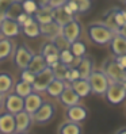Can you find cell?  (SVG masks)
<instances>
[{"instance_id": "5b68a950", "label": "cell", "mask_w": 126, "mask_h": 134, "mask_svg": "<svg viewBox=\"0 0 126 134\" xmlns=\"http://www.w3.org/2000/svg\"><path fill=\"white\" fill-rule=\"evenodd\" d=\"M105 98L110 104L118 106L126 99V88L122 83H110L108 88L105 93Z\"/></svg>"}, {"instance_id": "44dd1931", "label": "cell", "mask_w": 126, "mask_h": 134, "mask_svg": "<svg viewBox=\"0 0 126 134\" xmlns=\"http://www.w3.org/2000/svg\"><path fill=\"white\" fill-rule=\"evenodd\" d=\"M57 134H83V129L80 123H76L72 121H65L62 122L58 129H57Z\"/></svg>"}, {"instance_id": "2e32d148", "label": "cell", "mask_w": 126, "mask_h": 134, "mask_svg": "<svg viewBox=\"0 0 126 134\" xmlns=\"http://www.w3.org/2000/svg\"><path fill=\"white\" fill-rule=\"evenodd\" d=\"M22 33L25 34L27 38H37V37L41 35V31H39V23L34 19L33 15H30L29 19L23 23Z\"/></svg>"}, {"instance_id": "7c38bea8", "label": "cell", "mask_w": 126, "mask_h": 134, "mask_svg": "<svg viewBox=\"0 0 126 134\" xmlns=\"http://www.w3.org/2000/svg\"><path fill=\"white\" fill-rule=\"evenodd\" d=\"M80 99H81V98L73 91V88L70 87L69 83H67L64 91H62V93L58 96L60 103L64 106V107H70V106L79 104V103H80Z\"/></svg>"}, {"instance_id": "603a6c76", "label": "cell", "mask_w": 126, "mask_h": 134, "mask_svg": "<svg viewBox=\"0 0 126 134\" xmlns=\"http://www.w3.org/2000/svg\"><path fill=\"white\" fill-rule=\"evenodd\" d=\"M48 66L46 65V61H45V57L42 56V54H34L33 58H31V61L29 62L27 65V69L31 70L34 75L42 72V70Z\"/></svg>"}, {"instance_id": "1f68e13d", "label": "cell", "mask_w": 126, "mask_h": 134, "mask_svg": "<svg viewBox=\"0 0 126 134\" xmlns=\"http://www.w3.org/2000/svg\"><path fill=\"white\" fill-rule=\"evenodd\" d=\"M53 69V73H54V77L56 79H60V80H64L65 81V79H67V73H68V70H69V66L65 65V64H61V62H58V64L52 68Z\"/></svg>"}, {"instance_id": "b9f144b4", "label": "cell", "mask_w": 126, "mask_h": 134, "mask_svg": "<svg viewBox=\"0 0 126 134\" xmlns=\"http://www.w3.org/2000/svg\"><path fill=\"white\" fill-rule=\"evenodd\" d=\"M45 61H46V65H48V66L54 68L60 62V57H58V54H52V56L45 57Z\"/></svg>"}, {"instance_id": "7bdbcfd3", "label": "cell", "mask_w": 126, "mask_h": 134, "mask_svg": "<svg viewBox=\"0 0 126 134\" xmlns=\"http://www.w3.org/2000/svg\"><path fill=\"white\" fill-rule=\"evenodd\" d=\"M64 8H65L69 14H72V15L79 14V12H77V5H76V3L73 2V0H68V2L64 4Z\"/></svg>"}, {"instance_id": "816d5d0a", "label": "cell", "mask_w": 126, "mask_h": 134, "mask_svg": "<svg viewBox=\"0 0 126 134\" xmlns=\"http://www.w3.org/2000/svg\"><path fill=\"white\" fill-rule=\"evenodd\" d=\"M122 84H123V87L126 88V80H125V81H122Z\"/></svg>"}, {"instance_id": "d6986e66", "label": "cell", "mask_w": 126, "mask_h": 134, "mask_svg": "<svg viewBox=\"0 0 126 134\" xmlns=\"http://www.w3.org/2000/svg\"><path fill=\"white\" fill-rule=\"evenodd\" d=\"M39 31L41 35L45 38H48L49 41H53L57 35L61 34V26H58L56 22H50V23H45V25H39Z\"/></svg>"}, {"instance_id": "60d3db41", "label": "cell", "mask_w": 126, "mask_h": 134, "mask_svg": "<svg viewBox=\"0 0 126 134\" xmlns=\"http://www.w3.org/2000/svg\"><path fill=\"white\" fill-rule=\"evenodd\" d=\"M15 2V0H0V20L4 18V15L8 10V7Z\"/></svg>"}, {"instance_id": "11a10c76", "label": "cell", "mask_w": 126, "mask_h": 134, "mask_svg": "<svg viewBox=\"0 0 126 134\" xmlns=\"http://www.w3.org/2000/svg\"><path fill=\"white\" fill-rule=\"evenodd\" d=\"M123 2H125V3H126V0H123Z\"/></svg>"}, {"instance_id": "f5cc1de1", "label": "cell", "mask_w": 126, "mask_h": 134, "mask_svg": "<svg viewBox=\"0 0 126 134\" xmlns=\"http://www.w3.org/2000/svg\"><path fill=\"white\" fill-rule=\"evenodd\" d=\"M14 134H29V133H14Z\"/></svg>"}, {"instance_id": "d590c367", "label": "cell", "mask_w": 126, "mask_h": 134, "mask_svg": "<svg viewBox=\"0 0 126 134\" xmlns=\"http://www.w3.org/2000/svg\"><path fill=\"white\" fill-rule=\"evenodd\" d=\"M77 5V12L79 14H85L91 10L92 7V0H73Z\"/></svg>"}, {"instance_id": "f6af8a7d", "label": "cell", "mask_w": 126, "mask_h": 134, "mask_svg": "<svg viewBox=\"0 0 126 134\" xmlns=\"http://www.w3.org/2000/svg\"><path fill=\"white\" fill-rule=\"evenodd\" d=\"M29 16H30V15L29 14H26V12H22L20 15H19V16H18V19H17V22L19 23V25H20V27L23 26V23H25L27 19H29Z\"/></svg>"}, {"instance_id": "836d02e7", "label": "cell", "mask_w": 126, "mask_h": 134, "mask_svg": "<svg viewBox=\"0 0 126 134\" xmlns=\"http://www.w3.org/2000/svg\"><path fill=\"white\" fill-rule=\"evenodd\" d=\"M58 57H60V62L61 64H65L68 66L72 65V62L75 60V56L72 54V52H70L69 49H65V50H61L60 54H58Z\"/></svg>"}, {"instance_id": "7dc6e473", "label": "cell", "mask_w": 126, "mask_h": 134, "mask_svg": "<svg viewBox=\"0 0 126 134\" xmlns=\"http://www.w3.org/2000/svg\"><path fill=\"white\" fill-rule=\"evenodd\" d=\"M68 0H50V7L52 8H56V7H61L64 5Z\"/></svg>"}, {"instance_id": "e575fe53", "label": "cell", "mask_w": 126, "mask_h": 134, "mask_svg": "<svg viewBox=\"0 0 126 134\" xmlns=\"http://www.w3.org/2000/svg\"><path fill=\"white\" fill-rule=\"evenodd\" d=\"M22 7H23V12L29 15H34L38 11V5L34 3V0H22Z\"/></svg>"}, {"instance_id": "d6a6232c", "label": "cell", "mask_w": 126, "mask_h": 134, "mask_svg": "<svg viewBox=\"0 0 126 134\" xmlns=\"http://www.w3.org/2000/svg\"><path fill=\"white\" fill-rule=\"evenodd\" d=\"M43 57H48V56H52V54H60V50L57 49V46L54 45L52 41L48 42V43H43L42 48H41V53Z\"/></svg>"}, {"instance_id": "ac0fdd59", "label": "cell", "mask_w": 126, "mask_h": 134, "mask_svg": "<svg viewBox=\"0 0 126 134\" xmlns=\"http://www.w3.org/2000/svg\"><path fill=\"white\" fill-rule=\"evenodd\" d=\"M75 19V15L69 14L65 8L64 5L61 7H56V8H53V20L57 23L58 26H65L67 23H69L70 20Z\"/></svg>"}, {"instance_id": "9c48e42d", "label": "cell", "mask_w": 126, "mask_h": 134, "mask_svg": "<svg viewBox=\"0 0 126 134\" xmlns=\"http://www.w3.org/2000/svg\"><path fill=\"white\" fill-rule=\"evenodd\" d=\"M61 34L67 38V41L69 43H72L75 41H77L81 35V25L77 19L70 20L69 23H67L65 26L61 27Z\"/></svg>"}, {"instance_id": "cb8c5ba5", "label": "cell", "mask_w": 126, "mask_h": 134, "mask_svg": "<svg viewBox=\"0 0 126 134\" xmlns=\"http://www.w3.org/2000/svg\"><path fill=\"white\" fill-rule=\"evenodd\" d=\"M33 16L39 25L50 23V22H53V8L50 5L45 7V8H38V11L33 15Z\"/></svg>"}, {"instance_id": "681fc988", "label": "cell", "mask_w": 126, "mask_h": 134, "mask_svg": "<svg viewBox=\"0 0 126 134\" xmlns=\"http://www.w3.org/2000/svg\"><path fill=\"white\" fill-rule=\"evenodd\" d=\"M3 106H4V95H3V93H0V110H2Z\"/></svg>"}, {"instance_id": "ee69618b", "label": "cell", "mask_w": 126, "mask_h": 134, "mask_svg": "<svg viewBox=\"0 0 126 134\" xmlns=\"http://www.w3.org/2000/svg\"><path fill=\"white\" fill-rule=\"evenodd\" d=\"M114 58H115V61L118 62V65H119L122 69L126 70V54H121V56H117V57H114Z\"/></svg>"}, {"instance_id": "bcb514c9", "label": "cell", "mask_w": 126, "mask_h": 134, "mask_svg": "<svg viewBox=\"0 0 126 134\" xmlns=\"http://www.w3.org/2000/svg\"><path fill=\"white\" fill-rule=\"evenodd\" d=\"M34 3L38 5V8H45L50 5V0H34Z\"/></svg>"}, {"instance_id": "484cf974", "label": "cell", "mask_w": 126, "mask_h": 134, "mask_svg": "<svg viewBox=\"0 0 126 134\" xmlns=\"http://www.w3.org/2000/svg\"><path fill=\"white\" fill-rule=\"evenodd\" d=\"M33 84H30V83H26V81H23V80H19L15 83L14 85V92L17 93V95H19L20 98L25 99L27 95H30L31 92H33Z\"/></svg>"}, {"instance_id": "7a4b0ae2", "label": "cell", "mask_w": 126, "mask_h": 134, "mask_svg": "<svg viewBox=\"0 0 126 134\" xmlns=\"http://www.w3.org/2000/svg\"><path fill=\"white\" fill-rule=\"evenodd\" d=\"M87 80L91 85V92L94 95H98V96H105L108 85L111 83L110 79L106 76V73L102 72L100 69H96V70L94 69Z\"/></svg>"}, {"instance_id": "4dcf8cb0", "label": "cell", "mask_w": 126, "mask_h": 134, "mask_svg": "<svg viewBox=\"0 0 126 134\" xmlns=\"http://www.w3.org/2000/svg\"><path fill=\"white\" fill-rule=\"evenodd\" d=\"M69 50L72 52V54L75 57H84L85 56V53H87V46H85V43L84 42H81V41H75V42H72L70 43V46H69Z\"/></svg>"}, {"instance_id": "9a60e30c", "label": "cell", "mask_w": 126, "mask_h": 134, "mask_svg": "<svg viewBox=\"0 0 126 134\" xmlns=\"http://www.w3.org/2000/svg\"><path fill=\"white\" fill-rule=\"evenodd\" d=\"M110 45V52L113 53V56H121V54H126V38H123L121 34L115 33Z\"/></svg>"}, {"instance_id": "8d00e7d4", "label": "cell", "mask_w": 126, "mask_h": 134, "mask_svg": "<svg viewBox=\"0 0 126 134\" xmlns=\"http://www.w3.org/2000/svg\"><path fill=\"white\" fill-rule=\"evenodd\" d=\"M54 45L57 46V49L61 52V50H65V49H69V46H70V43L67 41V38L62 35V34H60V35H57L56 38L52 41Z\"/></svg>"}, {"instance_id": "f546056e", "label": "cell", "mask_w": 126, "mask_h": 134, "mask_svg": "<svg viewBox=\"0 0 126 134\" xmlns=\"http://www.w3.org/2000/svg\"><path fill=\"white\" fill-rule=\"evenodd\" d=\"M115 11L117 8H113V10H110L105 14V19L102 23H105V25L111 30L114 31V33H118V30H119V27L117 26V22H115Z\"/></svg>"}, {"instance_id": "ba28073f", "label": "cell", "mask_w": 126, "mask_h": 134, "mask_svg": "<svg viewBox=\"0 0 126 134\" xmlns=\"http://www.w3.org/2000/svg\"><path fill=\"white\" fill-rule=\"evenodd\" d=\"M3 107L6 108L7 113L15 115V114L23 111V108H25V99L20 98L19 95H17L15 92H8L4 96V106Z\"/></svg>"}, {"instance_id": "277c9868", "label": "cell", "mask_w": 126, "mask_h": 134, "mask_svg": "<svg viewBox=\"0 0 126 134\" xmlns=\"http://www.w3.org/2000/svg\"><path fill=\"white\" fill-rule=\"evenodd\" d=\"M54 115H56V107H54V104L50 103V102H45L43 100V103L41 104V107L31 115V119H33L34 125L42 126V125H48L49 122H52Z\"/></svg>"}, {"instance_id": "db71d44e", "label": "cell", "mask_w": 126, "mask_h": 134, "mask_svg": "<svg viewBox=\"0 0 126 134\" xmlns=\"http://www.w3.org/2000/svg\"><path fill=\"white\" fill-rule=\"evenodd\" d=\"M0 35H2V31H0Z\"/></svg>"}, {"instance_id": "f907efd6", "label": "cell", "mask_w": 126, "mask_h": 134, "mask_svg": "<svg viewBox=\"0 0 126 134\" xmlns=\"http://www.w3.org/2000/svg\"><path fill=\"white\" fill-rule=\"evenodd\" d=\"M115 134H126V127H123V129H121V130H118Z\"/></svg>"}, {"instance_id": "7402d4cb", "label": "cell", "mask_w": 126, "mask_h": 134, "mask_svg": "<svg viewBox=\"0 0 126 134\" xmlns=\"http://www.w3.org/2000/svg\"><path fill=\"white\" fill-rule=\"evenodd\" d=\"M65 85H67V81L60 80V79H56V77H54V79H53V81L48 85V88H46L45 92L48 93L49 96H52V98H57V99H58V96L62 93V91H64Z\"/></svg>"}, {"instance_id": "74e56055", "label": "cell", "mask_w": 126, "mask_h": 134, "mask_svg": "<svg viewBox=\"0 0 126 134\" xmlns=\"http://www.w3.org/2000/svg\"><path fill=\"white\" fill-rule=\"evenodd\" d=\"M115 22L118 27H122L126 25V10L122 8H117L115 11Z\"/></svg>"}, {"instance_id": "5bb4252c", "label": "cell", "mask_w": 126, "mask_h": 134, "mask_svg": "<svg viewBox=\"0 0 126 134\" xmlns=\"http://www.w3.org/2000/svg\"><path fill=\"white\" fill-rule=\"evenodd\" d=\"M43 103V98L39 95V92H35L33 91L30 93V95H27L25 98V111L29 113L30 115H33L37 110L41 107V104Z\"/></svg>"}, {"instance_id": "ab89813d", "label": "cell", "mask_w": 126, "mask_h": 134, "mask_svg": "<svg viewBox=\"0 0 126 134\" xmlns=\"http://www.w3.org/2000/svg\"><path fill=\"white\" fill-rule=\"evenodd\" d=\"M34 79H35V75L31 72V70H29L27 68L26 69H22V72H20V80L33 84L34 83Z\"/></svg>"}, {"instance_id": "f1b7e54d", "label": "cell", "mask_w": 126, "mask_h": 134, "mask_svg": "<svg viewBox=\"0 0 126 134\" xmlns=\"http://www.w3.org/2000/svg\"><path fill=\"white\" fill-rule=\"evenodd\" d=\"M23 12V7H22V0H15V2L8 7L7 10L4 18H8V19H12V20H17L18 16Z\"/></svg>"}, {"instance_id": "83f0119b", "label": "cell", "mask_w": 126, "mask_h": 134, "mask_svg": "<svg viewBox=\"0 0 126 134\" xmlns=\"http://www.w3.org/2000/svg\"><path fill=\"white\" fill-rule=\"evenodd\" d=\"M14 50V45L10 38H0V61H4L11 56Z\"/></svg>"}, {"instance_id": "8992f818", "label": "cell", "mask_w": 126, "mask_h": 134, "mask_svg": "<svg viewBox=\"0 0 126 134\" xmlns=\"http://www.w3.org/2000/svg\"><path fill=\"white\" fill-rule=\"evenodd\" d=\"M34 53L31 52L30 48H27L26 45H18L17 48H15V52H14V62L15 65H17L19 69H26L29 62L31 61L33 58Z\"/></svg>"}, {"instance_id": "ffe728a7", "label": "cell", "mask_w": 126, "mask_h": 134, "mask_svg": "<svg viewBox=\"0 0 126 134\" xmlns=\"http://www.w3.org/2000/svg\"><path fill=\"white\" fill-rule=\"evenodd\" d=\"M70 87H72L73 91L80 98H87L90 93H92L91 92V85H90L87 79H79V80L70 83Z\"/></svg>"}, {"instance_id": "9f6ffc18", "label": "cell", "mask_w": 126, "mask_h": 134, "mask_svg": "<svg viewBox=\"0 0 126 134\" xmlns=\"http://www.w3.org/2000/svg\"><path fill=\"white\" fill-rule=\"evenodd\" d=\"M0 134H3V133H0Z\"/></svg>"}, {"instance_id": "c3c4849f", "label": "cell", "mask_w": 126, "mask_h": 134, "mask_svg": "<svg viewBox=\"0 0 126 134\" xmlns=\"http://www.w3.org/2000/svg\"><path fill=\"white\" fill-rule=\"evenodd\" d=\"M118 34H121L123 38H126V25L122 26V27H119V30H118Z\"/></svg>"}, {"instance_id": "f35d334b", "label": "cell", "mask_w": 126, "mask_h": 134, "mask_svg": "<svg viewBox=\"0 0 126 134\" xmlns=\"http://www.w3.org/2000/svg\"><path fill=\"white\" fill-rule=\"evenodd\" d=\"M80 79V72H79V69L77 68H70L69 66V70H68V73H67V79H65V81L67 83H73L76 80H79Z\"/></svg>"}, {"instance_id": "52a82bcc", "label": "cell", "mask_w": 126, "mask_h": 134, "mask_svg": "<svg viewBox=\"0 0 126 134\" xmlns=\"http://www.w3.org/2000/svg\"><path fill=\"white\" fill-rule=\"evenodd\" d=\"M53 79H54L53 69L50 66H46L42 72L35 75L34 83H33V90L35 92H45L48 85L53 81Z\"/></svg>"}, {"instance_id": "3957f363", "label": "cell", "mask_w": 126, "mask_h": 134, "mask_svg": "<svg viewBox=\"0 0 126 134\" xmlns=\"http://www.w3.org/2000/svg\"><path fill=\"white\" fill-rule=\"evenodd\" d=\"M100 70L105 72L106 76L110 79V81H113V83H122L126 77V70L118 65V62L115 61L114 57L107 58L103 64H102Z\"/></svg>"}, {"instance_id": "8fae6325", "label": "cell", "mask_w": 126, "mask_h": 134, "mask_svg": "<svg viewBox=\"0 0 126 134\" xmlns=\"http://www.w3.org/2000/svg\"><path fill=\"white\" fill-rule=\"evenodd\" d=\"M65 116L68 121H72L76 123H81L87 119L88 116V110L85 108L83 104H75V106H70L67 107V111H65Z\"/></svg>"}, {"instance_id": "e0dca14e", "label": "cell", "mask_w": 126, "mask_h": 134, "mask_svg": "<svg viewBox=\"0 0 126 134\" xmlns=\"http://www.w3.org/2000/svg\"><path fill=\"white\" fill-rule=\"evenodd\" d=\"M0 133L3 134L15 133V116L7 111L0 114Z\"/></svg>"}, {"instance_id": "30bf717a", "label": "cell", "mask_w": 126, "mask_h": 134, "mask_svg": "<svg viewBox=\"0 0 126 134\" xmlns=\"http://www.w3.org/2000/svg\"><path fill=\"white\" fill-rule=\"evenodd\" d=\"M0 31H2V34L4 35V38H15L20 34L22 27L17 20L3 18L0 20Z\"/></svg>"}, {"instance_id": "d4e9b609", "label": "cell", "mask_w": 126, "mask_h": 134, "mask_svg": "<svg viewBox=\"0 0 126 134\" xmlns=\"http://www.w3.org/2000/svg\"><path fill=\"white\" fill-rule=\"evenodd\" d=\"M77 69H79V72H80V79H88L90 75L92 73V70H94V62H92V58L88 57V56L81 57L80 64H79Z\"/></svg>"}, {"instance_id": "4fadbf2b", "label": "cell", "mask_w": 126, "mask_h": 134, "mask_svg": "<svg viewBox=\"0 0 126 134\" xmlns=\"http://www.w3.org/2000/svg\"><path fill=\"white\" fill-rule=\"evenodd\" d=\"M14 116H15V133H27L31 125H33L31 115L23 110V111L15 114Z\"/></svg>"}, {"instance_id": "6da1fadb", "label": "cell", "mask_w": 126, "mask_h": 134, "mask_svg": "<svg viewBox=\"0 0 126 134\" xmlns=\"http://www.w3.org/2000/svg\"><path fill=\"white\" fill-rule=\"evenodd\" d=\"M87 34H88V38L91 39V42H94L95 45H99V46H103V45H108L111 42L115 33L110 30L105 23L92 22L87 27Z\"/></svg>"}, {"instance_id": "4316f807", "label": "cell", "mask_w": 126, "mask_h": 134, "mask_svg": "<svg viewBox=\"0 0 126 134\" xmlns=\"http://www.w3.org/2000/svg\"><path fill=\"white\" fill-rule=\"evenodd\" d=\"M14 85V80L12 76L7 72H0V93H8Z\"/></svg>"}]
</instances>
